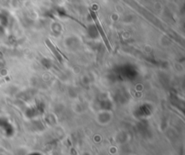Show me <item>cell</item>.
<instances>
[{"instance_id":"obj_2","label":"cell","mask_w":185,"mask_h":155,"mask_svg":"<svg viewBox=\"0 0 185 155\" xmlns=\"http://www.w3.org/2000/svg\"><path fill=\"white\" fill-rule=\"evenodd\" d=\"M45 43H46V45L50 48V50L52 51V52L55 55V57L57 58L58 61H59L60 62H62V57H61V54H60V53L58 52V51H57V49H56V47H55L54 45H53L49 40H46V41H45Z\"/></svg>"},{"instance_id":"obj_1","label":"cell","mask_w":185,"mask_h":155,"mask_svg":"<svg viewBox=\"0 0 185 155\" xmlns=\"http://www.w3.org/2000/svg\"><path fill=\"white\" fill-rule=\"evenodd\" d=\"M89 13H90V15H91V17H92L93 20H94V22H95V25H96V27H97V29L99 30V33H100V35H101V37H102V39H103V41H104V43H105V44H106L107 49L109 50V51H111V47H110V44H109V40H107V38L106 33H105L104 31H103V28H102V26H101V25H100V22H99V18H98V16H97L96 13H95V12H93L91 9H89Z\"/></svg>"}]
</instances>
